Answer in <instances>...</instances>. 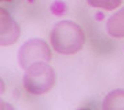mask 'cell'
I'll use <instances>...</instances> for the list:
<instances>
[{"mask_svg": "<svg viewBox=\"0 0 124 110\" xmlns=\"http://www.w3.org/2000/svg\"><path fill=\"white\" fill-rule=\"evenodd\" d=\"M50 43L58 54L73 55L84 47L85 35L79 23L73 21H59L51 30Z\"/></svg>", "mask_w": 124, "mask_h": 110, "instance_id": "1", "label": "cell"}, {"mask_svg": "<svg viewBox=\"0 0 124 110\" xmlns=\"http://www.w3.org/2000/svg\"><path fill=\"white\" fill-rule=\"evenodd\" d=\"M57 81V73L48 62H39L28 67L23 74V87L33 95H43L53 89Z\"/></svg>", "mask_w": 124, "mask_h": 110, "instance_id": "2", "label": "cell"}, {"mask_svg": "<svg viewBox=\"0 0 124 110\" xmlns=\"http://www.w3.org/2000/svg\"><path fill=\"white\" fill-rule=\"evenodd\" d=\"M51 48L43 39H31L25 41L18 51V62L23 70L39 62L51 61Z\"/></svg>", "mask_w": 124, "mask_h": 110, "instance_id": "3", "label": "cell"}, {"mask_svg": "<svg viewBox=\"0 0 124 110\" xmlns=\"http://www.w3.org/2000/svg\"><path fill=\"white\" fill-rule=\"evenodd\" d=\"M19 36H21L19 25L11 18L8 11L0 8V44L3 47L11 45L18 41Z\"/></svg>", "mask_w": 124, "mask_h": 110, "instance_id": "4", "label": "cell"}, {"mask_svg": "<svg viewBox=\"0 0 124 110\" xmlns=\"http://www.w3.org/2000/svg\"><path fill=\"white\" fill-rule=\"evenodd\" d=\"M106 33L115 39L124 37V7L106 21Z\"/></svg>", "mask_w": 124, "mask_h": 110, "instance_id": "5", "label": "cell"}, {"mask_svg": "<svg viewBox=\"0 0 124 110\" xmlns=\"http://www.w3.org/2000/svg\"><path fill=\"white\" fill-rule=\"evenodd\" d=\"M102 107L106 110H124V89H113L102 101Z\"/></svg>", "mask_w": 124, "mask_h": 110, "instance_id": "6", "label": "cell"}, {"mask_svg": "<svg viewBox=\"0 0 124 110\" xmlns=\"http://www.w3.org/2000/svg\"><path fill=\"white\" fill-rule=\"evenodd\" d=\"M87 3L94 8H102L105 11H115L117 7L121 6L123 0H87Z\"/></svg>", "mask_w": 124, "mask_h": 110, "instance_id": "7", "label": "cell"}, {"mask_svg": "<svg viewBox=\"0 0 124 110\" xmlns=\"http://www.w3.org/2000/svg\"><path fill=\"white\" fill-rule=\"evenodd\" d=\"M1 1H13V0H1Z\"/></svg>", "mask_w": 124, "mask_h": 110, "instance_id": "8", "label": "cell"}]
</instances>
